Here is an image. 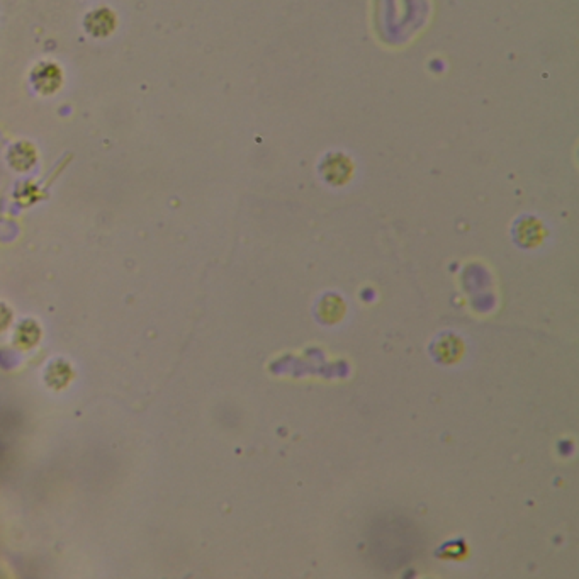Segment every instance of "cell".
Instances as JSON below:
<instances>
[{"mask_svg": "<svg viewBox=\"0 0 579 579\" xmlns=\"http://www.w3.org/2000/svg\"><path fill=\"white\" fill-rule=\"evenodd\" d=\"M38 151L27 141H19L9 151V163L17 170H27L36 163Z\"/></svg>", "mask_w": 579, "mask_h": 579, "instance_id": "obj_3", "label": "cell"}, {"mask_svg": "<svg viewBox=\"0 0 579 579\" xmlns=\"http://www.w3.org/2000/svg\"><path fill=\"white\" fill-rule=\"evenodd\" d=\"M85 29L90 36L94 38H106L114 31L116 27V14L112 10L106 9H95L87 14L85 17Z\"/></svg>", "mask_w": 579, "mask_h": 579, "instance_id": "obj_2", "label": "cell"}, {"mask_svg": "<svg viewBox=\"0 0 579 579\" xmlns=\"http://www.w3.org/2000/svg\"><path fill=\"white\" fill-rule=\"evenodd\" d=\"M31 84L36 92L42 95H51L58 92L63 85V72L56 63H38L31 72Z\"/></svg>", "mask_w": 579, "mask_h": 579, "instance_id": "obj_1", "label": "cell"}]
</instances>
